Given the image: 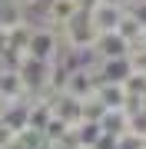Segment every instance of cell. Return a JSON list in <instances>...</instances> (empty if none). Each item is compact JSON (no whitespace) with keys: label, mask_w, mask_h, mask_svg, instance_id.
I'll use <instances>...</instances> for the list:
<instances>
[{"label":"cell","mask_w":146,"mask_h":149,"mask_svg":"<svg viewBox=\"0 0 146 149\" xmlns=\"http://www.w3.org/2000/svg\"><path fill=\"white\" fill-rule=\"evenodd\" d=\"M116 33H119L126 43H136V40L146 37V23L136 17V10H130V7H126L123 17H119V23H116Z\"/></svg>","instance_id":"ba28073f"},{"label":"cell","mask_w":146,"mask_h":149,"mask_svg":"<svg viewBox=\"0 0 146 149\" xmlns=\"http://www.w3.org/2000/svg\"><path fill=\"white\" fill-rule=\"evenodd\" d=\"M7 50H10V33L0 27V53H7Z\"/></svg>","instance_id":"e0dca14e"},{"label":"cell","mask_w":146,"mask_h":149,"mask_svg":"<svg viewBox=\"0 0 146 149\" xmlns=\"http://www.w3.org/2000/svg\"><path fill=\"white\" fill-rule=\"evenodd\" d=\"M20 20H27V10L17 7L13 0H0V27L10 30V27H17Z\"/></svg>","instance_id":"9c48e42d"},{"label":"cell","mask_w":146,"mask_h":149,"mask_svg":"<svg viewBox=\"0 0 146 149\" xmlns=\"http://www.w3.org/2000/svg\"><path fill=\"white\" fill-rule=\"evenodd\" d=\"M60 47H63L60 30L47 27V23H37V27H33V33H30V40H27V56L43 60V63H53L57 53H60Z\"/></svg>","instance_id":"7a4b0ae2"},{"label":"cell","mask_w":146,"mask_h":149,"mask_svg":"<svg viewBox=\"0 0 146 149\" xmlns=\"http://www.w3.org/2000/svg\"><path fill=\"white\" fill-rule=\"evenodd\" d=\"M0 96H3L7 103L30 100V93H27V86H23V80H20L17 70H0Z\"/></svg>","instance_id":"52a82bcc"},{"label":"cell","mask_w":146,"mask_h":149,"mask_svg":"<svg viewBox=\"0 0 146 149\" xmlns=\"http://www.w3.org/2000/svg\"><path fill=\"white\" fill-rule=\"evenodd\" d=\"M126 96H136V100H146V73L143 70H130V76L123 80Z\"/></svg>","instance_id":"7c38bea8"},{"label":"cell","mask_w":146,"mask_h":149,"mask_svg":"<svg viewBox=\"0 0 146 149\" xmlns=\"http://www.w3.org/2000/svg\"><path fill=\"white\" fill-rule=\"evenodd\" d=\"M10 139H13V129H10V126H7V123H3V119H0V149H3L7 143H10Z\"/></svg>","instance_id":"9a60e30c"},{"label":"cell","mask_w":146,"mask_h":149,"mask_svg":"<svg viewBox=\"0 0 146 149\" xmlns=\"http://www.w3.org/2000/svg\"><path fill=\"white\" fill-rule=\"evenodd\" d=\"M96 37H100V30L93 27L90 13H73L70 20L60 27V40H63L66 47H76V50H93Z\"/></svg>","instance_id":"6da1fadb"},{"label":"cell","mask_w":146,"mask_h":149,"mask_svg":"<svg viewBox=\"0 0 146 149\" xmlns=\"http://www.w3.org/2000/svg\"><path fill=\"white\" fill-rule=\"evenodd\" d=\"M73 133H76V143H80V149H90V146L100 139L103 129H100V123H87V119H80V123L73 126Z\"/></svg>","instance_id":"30bf717a"},{"label":"cell","mask_w":146,"mask_h":149,"mask_svg":"<svg viewBox=\"0 0 146 149\" xmlns=\"http://www.w3.org/2000/svg\"><path fill=\"white\" fill-rule=\"evenodd\" d=\"M93 53H96V60L126 56V53H130V43L119 37L116 30H106V33H100V37H96V43H93Z\"/></svg>","instance_id":"277c9868"},{"label":"cell","mask_w":146,"mask_h":149,"mask_svg":"<svg viewBox=\"0 0 146 149\" xmlns=\"http://www.w3.org/2000/svg\"><path fill=\"white\" fill-rule=\"evenodd\" d=\"M126 7H146V0H126Z\"/></svg>","instance_id":"ac0fdd59"},{"label":"cell","mask_w":146,"mask_h":149,"mask_svg":"<svg viewBox=\"0 0 146 149\" xmlns=\"http://www.w3.org/2000/svg\"><path fill=\"white\" fill-rule=\"evenodd\" d=\"M90 149H116V136H113V133H100V139H96Z\"/></svg>","instance_id":"5bb4252c"},{"label":"cell","mask_w":146,"mask_h":149,"mask_svg":"<svg viewBox=\"0 0 146 149\" xmlns=\"http://www.w3.org/2000/svg\"><path fill=\"white\" fill-rule=\"evenodd\" d=\"M96 100H100L106 109H123L130 96H126V86H123V83H113V80H100V86H96Z\"/></svg>","instance_id":"8992f818"},{"label":"cell","mask_w":146,"mask_h":149,"mask_svg":"<svg viewBox=\"0 0 146 149\" xmlns=\"http://www.w3.org/2000/svg\"><path fill=\"white\" fill-rule=\"evenodd\" d=\"M13 3H17V7H23V10L30 13V10H37V7H43V0H13Z\"/></svg>","instance_id":"2e32d148"},{"label":"cell","mask_w":146,"mask_h":149,"mask_svg":"<svg viewBox=\"0 0 146 149\" xmlns=\"http://www.w3.org/2000/svg\"><path fill=\"white\" fill-rule=\"evenodd\" d=\"M123 10H126L123 3H106V0H96V7L90 10V20H93V27H96L100 33H106V30H116Z\"/></svg>","instance_id":"5b68a950"},{"label":"cell","mask_w":146,"mask_h":149,"mask_svg":"<svg viewBox=\"0 0 146 149\" xmlns=\"http://www.w3.org/2000/svg\"><path fill=\"white\" fill-rule=\"evenodd\" d=\"M100 129H103V133H113V136L126 133V113L123 109H106L103 119H100Z\"/></svg>","instance_id":"8fae6325"},{"label":"cell","mask_w":146,"mask_h":149,"mask_svg":"<svg viewBox=\"0 0 146 149\" xmlns=\"http://www.w3.org/2000/svg\"><path fill=\"white\" fill-rule=\"evenodd\" d=\"M66 129H70V126H66L63 119H57V116H50V123H47V126H43V139H47V143H57V139H60V136L66 133Z\"/></svg>","instance_id":"4fadbf2b"},{"label":"cell","mask_w":146,"mask_h":149,"mask_svg":"<svg viewBox=\"0 0 146 149\" xmlns=\"http://www.w3.org/2000/svg\"><path fill=\"white\" fill-rule=\"evenodd\" d=\"M96 86H100L96 63H83V66H76V70H70V73H66V86H63V93L76 96V100H87V96L96 93Z\"/></svg>","instance_id":"3957f363"}]
</instances>
